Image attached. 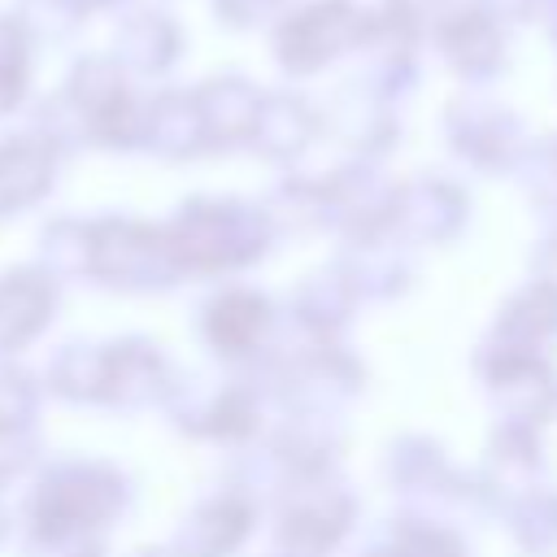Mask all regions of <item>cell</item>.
I'll use <instances>...</instances> for the list:
<instances>
[{
	"label": "cell",
	"mask_w": 557,
	"mask_h": 557,
	"mask_svg": "<svg viewBox=\"0 0 557 557\" xmlns=\"http://www.w3.org/2000/svg\"><path fill=\"white\" fill-rule=\"evenodd\" d=\"M366 9L357 0H309L287 9L270 30V52L287 74H313L361 39Z\"/></svg>",
	"instance_id": "obj_3"
},
{
	"label": "cell",
	"mask_w": 557,
	"mask_h": 557,
	"mask_svg": "<svg viewBox=\"0 0 557 557\" xmlns=\"http://www.w3.org/2000/svg\"><path fill=\"white\" fill-rule=\"evenodd\" d=\"M61 309V283L35 261L0 270V361H17Z\"/></svg>",
	"instance_id": "obj_4"
},
{
	"label": "cell",
	"mask_w": 557,
	"mask_h": 557,
	"mask_svg": "<svg viewBox=\"0 0 557 557\" xmlns=\"http://www.w3.org/2000/svg\"><path fill=\"white\" fill-rule=\"evenodd\" d=\"M78 131V144L135 148L144 139V100L131 91V74L109 57H78L57 96Z\"/></svg>",
	"instance_id": "obj_2"
},
{
	"label": "cell",
	"mask_w": 557,
	"mask_h": 557,
	"mask_svg": "<svg viewBox=\"0 0 557 557\" xmlns=\"http://www.w3.org/2000/svg\"><path fill=\"white\" fill-rule=\"evenodd\" d=\"M283 0H213V13L226 30H252L278 13Z\"/></svg>",
	"instance_id": "obj_18"
},
{
	"label": "cell",
	"mask_w": 557,
	"mask_h": 557,
	"mask_svg": "<svg viewBox=\"0 0 557 557\" xmlns=\"http://www.w3.org/2000/svg\"><path fill=\"white\" fill-rule=\"evenodd\" d=\"M61 161L65 157L30 126L4 135L0 139V222H13L35 205H44L48 191L57 187Z\"/></svg>",
	"instance_id": "obj_5"
},
{
	"label": "cell",
	"mask_w": 557,
	"mask_h": 557,
	"mask_svg": "<svg viewBox=\"0 0 557 557\" xmlns=\"http://www.w3.org/2000/svg\"><path fill=\"white\" fill-rule=\"evenodd\" d=\"M87 257H91V226L83 218H48L35 239V265L52 274L57 283L87 278Z\"/></svg>",
	"instance_id": "obj_11"
},
{
	"label": "cell",
	"mask_w": 557,
	"mask_h": 557,
	"mask_svg": "<svg viewBox=\"0 0 557 557\" xmlns=\"http://www.w3.org/2000/svg\"><path fill=\"white\" fill-rule=\"evenodd\" d=\"M44 461V440L39 426H17L0 431V487L13 492V483H26Z\"/></svg>",
	"instance_id": "obj_17"
},
{
	"label": "cell",
	"mask_w": 557,
	"mask_h": 557,
	"mask_svg": "<svg viewBox=\"0 0 557 557\" xmlns=\"http://www.w3.org/2000/svg\"><path fill=\"white\" fill-rule=\"evenodd\" d=\"M196 109H200V122H205V139H239V135L252 131L261 96L248 78L222 74V78H209L196 91Z\"/></svg>",
	"instance_id": "obj_10"
},
{
	"label": "cell",
	"mask_w": 557,
	"mask_h": 557,
	"mask_svg": "<svg viewBox=\"0 0 557 557\" xmlns=\"http://www.w3.org/2000/svg\"><path fill=\"white\" fill-rule=\"evenodd\" d=\"M252 131H257L265 144L296 148V144L305 139V131H309V109H305L296 96H270V100H261Z\"/></svg>",
	"instance_id": "obj_16"
},
{
	"label": "cell",
	"mask_w": 557,
	"mask_h": 557,
	"mask_svg": "<svg viewBox=\"0 0 557 557\" xmlns=\"http://www.w3.org/2000/svg\"><path fill=\"white\" fill-rule=\"evenodd\" d=\"M87 13V0H13L9 17L22 26L30 44H61L83 26Z\"/></svg>",
	"instance_id": "obj_13"
},
{
	"label": "cell",
	"mask_w": 557,
	"mask_h": 557,
	"mask_svg": "<svg viewBox=\"0 0 557 557\" xmlns=\"http://www.w3.org/2000/svg\"><path fill=\"white\" fill-rule=\"evenodd\" d=\"M39 383H44V396H57V400H70V405H96V396H100V348L83 344V339L61 344L48 357V370H44Z\"/></svg>",
	"instance_id": "obj_12"
},
{
	"label": "cell",
	"mask_w": 557,
	"mask_h": 557,
	"mask_svg": "<svg viewBox=\"0 0 557 557\" xmlns=\"http://www.w3.org/2000/svg\"><path fill=\"white\" fill-rule=\"evenodd\" d=\"M13 535H17V505H13V496L0 487V548H4Z\"/></svg>",
	"instance_id": "obj_20"
},
{
	"label": "cell",
	"mask_w": 557,
	"mask_h": 557,
	"mask_svg": "<svg viewBox=\"0 0 557 557\" xmlns=\"http://www.w3.org/2000/svg\"><path fill=\"white\" fill-rule=\"evenodd\" d=\"M126 74L157 78L183 57V26L165 9H131L113 30L109 52Z\"/></svg>",
	"instance_id": "obj_8"
},
{
	"label": "cell",
	"mask_w": 557,
	"mask_h": 557,
	"mask_svg": "<svg viewBox=\"0 0 557 557\" xmlns=\"http://www.w3.org/2000/svg\"><path fill=\"white\" fill-rule=\"evenodd\" d=\"M444 61L466 78H487L505 65V22L483 4H453L435 22Z\"/></svg>",
	"instance_id": "obj_7"
},
{
	"label": "cell",
	"mask_w": 557,
	"mask_h": 557,
	"mask_svg": "<svg viewBox=\"0 0 557 557\" xmlns=\"http://www.w3.org/2000/svg\"><path fill=\"white\" fill-rule=\"evenodd\" d=\"M126 509V483L91 457H52L26 479L17 505V544L26 557H48L61 544L96 540Z\"/></svg>",
	"instance_id": "obj_1"
},
{
	"label": "cell",
	"mask_w": 557,
	"mask_h": 557,
	"mask_svg": "<svg viewBox=\"0 0 557 557\" xmlns=\"http://www.w3.org/2000/svg\"><path fill=\"white\" fill-rule=\"evenodd\" d=\"M487 13H496L500 22H557V0H479Z\"/></svg>",
	"instance_id": "obj_19"
},
{
	"label": "cell",
	"mask_w": 557,
	"mask_h": 557,
	"mask_svg": "<svg viewBox=\"0 0 557 557\" xmlns=\"http://www.w3.org/2000/svg\"><path fill=\"white\" fill-rule=\"evenodd\" d=\"M91 226V257H87V278L109 283V287H131L152 278L161 261V235L148 231L144 222L131 218H96Z\"/></svg>",
	"instance_id": "obj_6"
},
{
	"label": "cell",
	"mask_w": 557,
	"mask_h": 557,
	"mask_svg": "<svg viewBox=\"0 0 557 557\" xmlns=\"http://www.w3.org/2000/svg\"><path fill=\"white\" fill-rule=\"evenodd\" d=\"M44 405V383L22 361H0V431L35 426Z\"/></svg>",
	"instance_id": "obj_15"
},
{
	"label": "cell",
	"mask_w": 557,
	"mask_h": 557,
	"mask_svg": "<svg viewBox=\"0 0 557 557\" xmlns=\"http://www.w3.org/2000/svg\"><path fill=\"white\" fill-rule=\"evenodd\" d=\"M30 61H35V44L22 35V26L9 13H0V117L17 113L26 104Z\"/></svg>",
	"instance_id": "obj_14"
},
{
	"label": "cell",
	"mask_w": 557,
	"mask_h": 557,
	"mask_svg": "<svg viewBox=\"0 0 557 557\" xmlns=\"http://www.w3.org/2000/svg\"><path fill=\"white\" fill-rule=\"evenodd\" d=\"M165 157H187L205 144V122L196 109V91H161L144 104V139Z\"/></svg>",
	"instance_id": "obj_9"
}]
</instances>
